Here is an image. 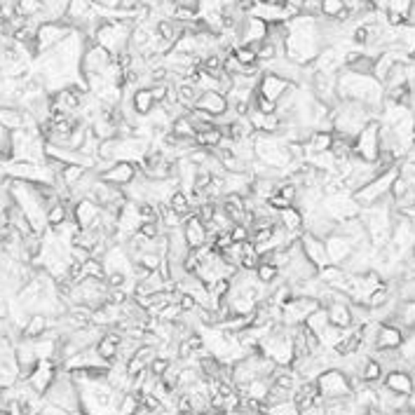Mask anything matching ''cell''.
I'll return each instance as SVG.
<instances>
[{"instance_id": "8fae6325", "label": "cell", "mask_w": 415, "mask_h": 415, "mask_svg": "<svg viewBox=\"0 0 415 415\" xmlns=\"http://www.w3.org/2000/svg\"><path fill=\"white\" fill-rule=\"evenodd\" d=\"M136 176H139V165H134V162H113L106 172L98 174V179L115 188H127Z\"/></svg>"}, {"instance_id": "f6af8a7d", "label": "cell", "mask_w": 415, "mask_h": 415, "mask_svg": "<svg viewBox=\"0 0 415 415\" xmlns=\"http://www.w3.org/2000/svg\"><path fill=\"white\" fill-rule=\"evenodd\" d=\"M169 364H172V362H167V359H162V357H155L151 362V366H148V371H151L155 378H162L167 373Z\"/></svg>"}, {"instance_id": "8d00e7d4", "label": "cell", "mask_w": 415, "mask_h": 415, "mask_svg": "<svg viewBox=\"0 0 415 415\" xmlns=\"http://www.w3.org/2000/svg\"><path fill=\"white\" fill-rule=\"evenodd\" d=\"M169 132L176 134V136H183V139H195V129H193V124H190V120H188V113H183V115L174 117L172 127H169Z\"/></svg>"}, {"instance_id": "f5cc1de1", "label": "cell", "mask_w": 415, "mask_h": 415, "mask_svg": "<svg viewBox=\"0 0 415 415\" xmlns=\"http://www.w3.org/2000/svg\"><path fill=\"white\" fill-rule=\"evenodd\" d=\"M411 5H415V0H411Z\"/></svg>"}, {"instance_id": "d590c367", "label": "cell", "mask_w": 415, "mask_h": 415, "mask_svg": "<svg viewBox=\"0 0 415 415\" xmlns=\"http://www.w3.org/2000/svg\"><path fill=\"white\" fill-rule=\"evenodd\" d=\"M256 279L260 281V284H265V286H272V284H277L279 281V270L274 267L272 263H263L260 260V265L256 267Z\"/></svg>"}, {"instance_id": "ab89813d", "label": "cell", "mask_w": 415, "mask_h": 415, "mask_svg": "<svg viewBox=\"0 0 415 415\" xmlns=\"http://www.w3.org/2000/svg\"><path fill=\"white\" fill-rule=\"evenodd\" d=\"M251 103H253V110L265 113V115H272V113L277 110V103H272L270 98L256 94V91H253V96H251Z\"/></svg>"}, {"instance_id": "7dc6e473", "label": "cell", "mask_w": 415, "mask_h": 415, "mask_svg": "<svg viewBox=\"0 0 415 415\" xmlns=\"http://www.w3.org/2000/svg\"><path fill=\"white\" fill-rule=\"evenodd\" d=\"M98 7H103V10H117L120 0H94Z\"/></svg>"}, {"instance_id": "816d5d0a", "label": "cell", "mask_w": 415, "mask_h": 415, "mask_svg": "<svg viewBox=\"0 0 415 415\" xmlns=\"http://www.w3.org/2000/svg\"><path fill=\"white\" fill-rule=\"evenodd\" d=\"M413 146H415V132H413Z\"/></svg>"}, {"instance_id": "603a6c76", "label": "cell", "mask_w": 415, "mask_h": 415, "mask_svg": "<svg viewBox=\"0 0 415 415\" xmlns=\"http://www.w3.org/2000/svg\"><path fill=\"white\" fill-rule=\"evenodd\" d=\"M277 223L288 232V235H302V232H305V228H302V214H300V209H295V207L281 209L277 214Z\"/></svg>"}, {"instance_id": "c3c4849f", "label": "cell", "mask_w": 415, "mask_h": 415, "mask_svg": "<svg viewBox=\"0 0 415 415\" xmlns=\"http://www.w3.org/2000/svg\"><path fill=\"white\" fill-rule=\"evenodd\" d=\"M172 5L174 7H195V10H197L200 0H172Z\"/></svg>"}, {"instance_id": "1f68e13d", "label": "cell", "mask_w": 415, "mask_h": 415, "mask_svg": "<svg viewBox=\"0 0 415 415\" xmlns=\"http://www.w3.org/2000/svg\"><path fill=\"white\" fill-rule=\"evenodd\" d=\"M89 169L87 167H82V165H66L63 167V172L59 174V183L63 188H73V186H77L82 179H84V174H87Z\"/></svg>"}, {"instance_id": "4dcf8cb0", "label": "cell", "mask_w": 415, "mask_h": 415, "mask_svg": "<svg viewBox=\"0 0 415 415\" xmlns=\"http://www.w3.org/2000/svg\"><path fill=\"white\" fill-rule=\"evenodd\" d=\"M70 214H73V204L56 202L54 207H49V209H47V214H45L47 228H56V225H61L63 221H68Z\"/></svg>"}, {"instance_id": "cb8c5ba5", "label": "cell", "mask_w": 415, "mask_h": 415, "mask_svg": "<svg viewBox=\"0 0 415 415\" xmlns=\"http://www.w3.org/2000/svg\"><path fill=\"white\" fill-rule=\"evenodd\" d=\"M0 124L10 132H17L26 127V110L19 106H0Z\"/></svg>"}, {"instance_id": "9a60e30c", "label": "cell", "mask_w": 415, "mask_h": 415, "mask_svg": "<svg viewBox=\"0 0 415 415\" xmlns=\"http://www.w3.org/2000/svg\"><path fill=\"white\" fill-rule=\"evenodd\" d=\"M181 230H183V237H186V244H188L190 251H195V249H200V246L209 244L207 228H204V223L195 214L188 216L186 221H183Z\"/></svg>"}, {"instance_id": "52a82bcc", "label": "cell", "mask_w": 415, "mask_h": 415, "mask_svg": "<svg viewBox=\"0 0 415 415\" xmlns=\"http://www.w3.org/2000/svg\"><path fill=\"white\" fill-rule=\"evenodd\" d=\"M75 33V28L68 24L66 19L61 21H47V24L38 26V35H35V45H38V54L49 52L63 40H68Z\"/></svg>"}, {"instance_id": "b9f144b4", "label": "cell", "mask_w": 415, "mask_h": 415, "mask_svg": "<svg viewBox=\"0 0 415 415\" xmlns=\"http://www.w3.org/2000/svg\"><path fill=\"white\" fill-rule=\"evenodd\" d=\"M230 237H232V242H237V244L251 242V228H249V225L235 223V225L230 228Z\"/></svg>"}, {"instance_id": "9c48e42d", "label": "cell", "mask_w": 415, "mask_h": 415, "mask_svg": "<svg viewBox=\"0 0 415 415\" xmlns=\"http://www.w3.org/2000/svg\"><path fill=\"white\" fill-rule=\"evenodd\" d=\"M110 63H113V54L108 49H103L101 45H96V42H87L82 52V59H80L82 80H87L91 75H101Z\"/></svg>"}, {"instance_id": "d6986e66", "label": "cell", "mask_w": 415, "mask_h": 415, "mask_svg": "<svg viewBox=\"0 0 415 415\" xmlns=\"http://www.w3.org/2000/svg\"><path fill=\"white\" fill-rule=\"evenodd\" d=\"M404 345V331L392 324H380L378 338H376V350H399Z\"/></svg>"}, {"instance_id": "4fadbf2b", "label": "cell", "mask_w": 415, "mask_h": 415, "mask_svg": "<svg viewBox=\"0 0 415 415\" xmlns=\"http://www.w3.org/2000/svg\"><path fill=\"white\" fill-rule=\"evenodd\" d=\"M56 373H59V366H56L54 362H38V366L33 369V373L26 378V383H28V387H31L35 394L45 397V392L49 390V385L54 383Z\"/></svg>"}, {"instance_id": "d6a6232c", "label": "cell", "mask_w": 415, "mask_h": 415, "mask_svg": "<svg viewBox=\"0 0 415 415\" xmlns=\"http://www.w3.org/2000/svg\"><path fill=\"white\" fill-rule=\"evenodd\" d=\"M305 326H307L309 331H312L314 336H319L321 331L328 326V312H326V307H321V305L317 307L314 312L305 319Z\"/></svg>"}, {"instance_id": "ac0fdd59", "label": "cell", "mask_w": 415, "mask_h": 415, "mask_svg": "<svg viewBox=\"0 0 415 415\" xmlns=\"http://www.w3.org/2000/svg\"><path fill=\"white\" fill-rule=\"evenodd\" d=\"M195 108L209 113L211 117H221L228 113V98H225V94H221V91H202Z\"/></svg>"}, {"instance_id": "7c38bea8", "label": "cell", "mask_w": 415, "mask_h": 415, "mask_svg": "<svg viewBox=\"0 0 415 415\" xmlns=\"http://www.w3.org/2000/svg\"><path fill=\"white\" fill-rule=\"evenodd\" d=\"M300 249H302V253H305V258L309 260V263L317 267V272L324 270L326 265H331L324 239L309 235V232H302L300 235Z\"/></svg>"}, {"instance_id": "5bb4252c", "label": "cell", "mask_w": 415, "mask_h": 415, "mask_svg": "<svg viewBox=\"0 0 415 415\" xmlns=\"http://www.w3.org/2000/svg\"><path fill=\"white\" fill-rule=\"evenodd\" d=\"M288 87H291V82H286L284 77H279V75H274V73H267V70H260L256 94L270 98L272 103H277L279 98L284 96V91Z\"/></svg>"}, {"instance_id": "681fc988", "label": "cell", "mask_w": 415, "mask_h": 415, "mask_svg": "<svg viewBox=\"0 0 415 415\" xmlns=\"http://www.w3.org/2000/svg\"><path fill=\"white\" fill-rule=\"evenodd\" d=\"M406 408H408L411 413H415V390L406 397Z\"/></svg>"}, {"instance_id": "30bf717a", "label": "cell", "mask_w": 415, "mask_h": 415, "mask_svg": "<svg viewBox=\"0 0 415 415\" xmlns=\"http://www.w3.org/2000/svg\"><path fill=\"white\" fill-rule=\"evenodd\" d=\"M317 307H319V302H317L314 298L293 295V298L288 300L286 305H281V324L288 326V328L300 326V324H305V319L314 312Z\"/></svg>"}, {"instance_id": "6da1fadb", "label": "cell", "mask_w": 415, "mask_h": 415, "mask_svg": "<svg viewBox=\"0 0 415 415\" xmlns=\"http://www.w3.org/2000/svg\"><path fill=\"white\" fill-rule=\"evenodd\" d=\"M286 42H284V56L295 61L298 66H307L317 59V54L324 49V40L317 26V17L298 14V17L286 21Z\"/></svg>"}, {"instance_id": "277c9868", "label": "cell", "mask_w": 415, "mask_h": 415, "mask_svg": "<svg viewBox=\"0 0 415 415\" xmlns=\"http://www.w3.org/2000/svg\"><path fill=\"white\" fill-rule=\"evenodd\" d=\"M397 176H399V165L392 167V169H387V172H383V174H378L376 179L369 181L366 186L355 190L352 197H355V202L359 204V209H366V207H371V204H376L380 200H385V197H390L392 183H394Z\"/></svg>"}, {"instance_id": "44dd1931", "label": "cell", "mask_w": 415, "mask_h": 415, "mask_svg": "<svg viewBox=\"0 0 415 415\" xmlns=\"http://www.w3.org/2000/svg\"><path fill=\"white\" fill-rule=\"evenodd\" d=\"M129 106H132L134 115L143 120V117L151 115V110H153L158 103L153 101L151 89H148V87H136V89H134L132 94H129Z\"/></svg>"}, {"instance_id": "bcb514c9", "label": "cell", "mask_w": 415, "mask_h": 415, "mask_svg": "<svg viewBox=\"0 0 415 415\" xmlns=\"http://www.w3.org/2000/svg\"><path fill=\"white\" fill-rule=\"evenodd\" d=\"M387 10L397 12V14H401V17L406 19L408 10H411V0H387Z\"/></svg>"}, {"instance_id": "ffe728a7", "label": "cell", "mask_w": 415, "mask_h": 415, "mask_svg": "<svg viewBox=\"0 0 415 415\" xmlns=\"http://www.w3.org/2000/svg\"><path fill=\"white\" fill-rule=\"evenodd\" d=\"M98 214H101V209H98L91 200L84 197V200H77L73 204V214H70V218H73L82 230V228H89V225L98 218Z\"/></svg>"}, {"instance_id": "f907efd6", "label": "cell", "mask_w": 415, "mask_h": 415, "mask_svg": "<svg viewBox=\"0 0 415 415\" xmlns=\"http://www.w3.org/2000/svg\"><path fill=\"white\" fill-rule=\"evenodd\" d=\"M364 415H390V413H385V411H380V408L376 406V408H369V411H366Z\"/></svg>"}, {"instance_id": "f546056e", "label": "cell", "mask_w": 415, "mask_h": 415, "mask_svg": "<svg viewBox=\"0 0 415 415\" xmlns=\"http://www.w3.org/2000/svg\"><path fill=\"white\" fill-rule=\"evenodd\" d=\"M333 146V132H312L305 143V155L309 153H328Z\"/></svg>"}, {"instance_id": "2e32d148", "label": "cell", "mask_w": 415, "mask_h": 415, "mask_svg": "<svg viewBox=\"0 0 415 415\" xmlns=\"http://www.w3.org/2000/svg\"><path fill=\"white\" fill-rule=\"evenodd\" d=\"M324 244H326L331 265H343L352 256V251H355V244L350 239H345L343 235H336V232L328 239H324Z\"/></svg>"}, {"instance_id": "3957f363", "label": "cell", "mask_w": 415, "mask_h": 415, "mask_svg": "<svg viewBox=\"0 0 415 415\" xmlns=\"http://www.w3.org/2000/svg\"><path fill=\"white\" fill-rule=\"evenodd\" d=\"M253 153H256L258 162H263L267 169H274V172H284L288 165H293L286 141L277 134H253Z\"/></svg>"}, {"instance_id": "e575fe53", "label": "cell", "mask_w": 415, "mask_h": 415, "mask_svg": "<svg viewBox=\"0 0 415 415\" xmlns=\"http://www.w3.org/2000/svg\"><path fill=\"white\" fill-rule=\"evenodd\" d=\"M343 333H345L343 328H338V326H333V324H328V326L324 328L321 333L317 336V338H319V345H321V347H326V350H336V347H338V343H340Z\"/></svg>"}, {"instance_id": "5b68a950", "label": "cell", "mask_w": 415, "mask_h": 415, "mask_svg": "<svg viewBox=\"0 0 415 415\" xmlns=\"http://www.w3.org/2000/svg\"><path fill=\"white\" fill-rule=\"evenodd\" d=\"M317 390H319L321 401H338L352 397L350 378L340 369H328L317 378Z\"/></svg>"}, {"instance_id": "ba28073f", "label": "cell", "mask_w": 415, "mask_h": 415, "mask_svg": "<svg viewBox=\"0 0 415 415\" xmlns=\"http://www.w3.org/2000/svg\"><path fill=\"white\" fill-rule=\"evenodd\" d=\"M321 211L326 214L328 218H333L336 223L340 221H347V218H355L359 216V204L355 202V197L352 193H333V195H324L321 200Z\"/></svg>"}, {"instance_id": "7402d4cb", "label": "cell", "mask_w": 415, "mask_h": 415, "mask_svg": "<svg viewBox=\"0 0 415 415\" xmlns=\"http://www.w3.org/2000/svg\"><path fill=\"white\" fill-rule=\"evenodd\" d=\"M383 385H385L390 392H394V394H404V397H408V394H411V392L415 390V387H413V380H411V376H408L406 371L385 373Z\"/></svg>"}, {"instance_id": "f35d334b", "label": "cell", "mask_w": 415, "mask_h": 415, "mask_svg": "<svg viewBox=\"0 0 415 415\" xmlns=\"http://www.w3.org/2000/svg\"><path fill=\"white\" fill-rule=\"evenodd\" d=\"M0 160L5 162H12V132L5 129L3 124H0Z\"/></svg>"}, {"instance_id": "7a4b0ae2", "label": "cell", "mask_w": 415, "mask_h": 415, "mask_svg": "<svg viewBox=\"0 0 415 415\" xmlns=\"http://www.w3.org/2000/svg\"><path fill=\"white\" fill-rule=\"evenodd\" d=\"M45 404L54 406V408H61L63 413L68 415H80V390H77L75 380L70 378L68 371L59 369L56 373L54 383L49 385V390L45 392Z\"/></svg>"}, {"instance_id": "ee69618b", "label": "cell", "mask_w": 415, "mask_h": 415, "mask_svg": "<svg viewBox=\"0 0 415 415\" xmlns=\"http://www.w3.org/2000/svg\"><path fill=\"white\" fill-rule=\"evenodd\" d=\"M408 190H411V183H408L406 179H401V176H397L392 183V190H390V197L392 200H399L401 195H406Z\"/></svg>"}, {"instance_id": "e0dca14e", "label": "cell", "mask_w": 415, "mask_h": 415, "mask_svg": "<svg viewBox=\"0 0 415 415\" xmlns=\"http://www.w3.org/2000/svg\"><path fill=\"white\" fill-rule=\"evenodd\" d=\"M122 340H124V336L120 333V331L110 328V331H106L101 338H98V343L94 345V347H96L98 357H101L103 362L113 364L117 359V352H120V345H122Z\"/></svg>"}, {"instance_id": "8992f818", "label": "cell", "mask_w": 415, "mask_h": 415, "mask_svg": "<svg viewBox=\"0 0 415 415\" xmlns=\"http://www.w3.org/2000/svg\"><path fill=\"white\" fill-rule=\"evenodd\" d=\"M378 132H380V122H378V117H376V120H371V122L357 134L355 141H352V158H359V160H364V162H378V158H380V139H378Z\"/></svg>"}, {"instance_id": "836d02e7", "label": "cell", "mask_w": 415, "mask_h": 415, "mask_svg": "<svg viewBox=\"0 0 415 415\" xmlns=\"http://www.w3.org/2000/svg\"><path fill=\"white\" fill-rule=\"evenodd\" d=\"M232 54H235V59L242 63L244 68H260L256 49H253L251 45H237L235 49H232Z\"/></svg>"}, {"instance_id": "60d3db41", "label": "cell", "mask_w": 415, "mask_h": 415, "mask_svg": "<svg viewBox=\"0 0 415 415\" xmlns=\"http://www.w3.org/2000/svg\"><path fill=\"white\" fill-rule=\"evenodd\" d=\"M162 258H165V256H160V253H141V256L134 260V263H141L148 272H158Z\"/></svg>"}, {"instance_id": "f1b7e54d", "label": "cell", "mask_w": 415, "mask_h": 415, "mask_svg": "<svg viewBox=\"0 0 415 415\" xmlns=\"http://www.w3.org/2000/svg\"><path fill=\"white\" fill-rule=\"evenodd\" d=\"M359 378H362L364 385L378 387V385H383L385 371L380 369V364H378L373 357H366V362H364V366H362V373H359Z\"/></svg>"}, {"instance_id": "74e56055", "label": "cell", "mask_w": 415, "mask_h": 415, "mask_svg": "<svg viewBox=\"0 0 415 415\" xmlns=\"http://www.w3.org/2000/svg\"><path fill=\"white\" fill-rule=\"evenodd\" d=\"M265 413L267 415H300V408L293 404V399H288V401H281V404L265 406Z\"/></svg>"}, {"instance_id": "4316f807", "label": "cell", "mask_w": 415, "mask_h": 415, "mask_svg": "<svg viewBox=\"0 0 415 415\" xmlns=\"http://www.w3.org/2000/svg\"><path fill=\"white\" fill-rule=\"evenodd\" d=\"M176 96H179V106L183 110H193L197 98H200V89H197L193 82L181 80V82H176Z\"/></svg>"}, {"instance_id": "7bdbcfd3", "label": "cell", "mask_w": 415, "mask_h": 415, "mask_svg": "<svg viewBox=\"0 0 415 415\" xmlns=\"http://www.w3.org/2000/svg\"><path fill=\"white\" fill-rule=\"evenodd\" d=\"M181 314H183V312H181V307L176 305V302H169V305H167V307H162L160 312L155 314V317H158L160 321H169V324H174L176 319H179Z\"/></svg>"}, {"instance_id": "83f0119b", "label": "cell", "mask_w": 415, "mask_h": 415, "mask_svg": "<svg viewBox=\"0 0 415 415\" xmlns=\"http://www.w3.org/2000/svg\"><path fill=\"white\" fill-rule=\"evenodd\" d=\"M321 17L345 24V21L352 19V12L345 7V0H321Z\"/></svg>"}, {"instance_id": "d4e9b609", "label": "cell", "mask_w": 415, "mask_h": 415, "mask_svg": "<svg viewBox=\"0 0 415 415\" xmlns=\"http://www.w3.org/2000/svg\"><path fill=\"white\" fill-rule=\"evenodd\" d=\"M328 312V324H333V326L347 331L352 328L355 324H352V312H350V302H331L326 307Z\"/></svg>"}, {"instance_id": "484cf974", "label": "cell", "mask_w": 415, "mask_h": 415, "mask_svg": "<svg viewBox=\"0 0 415 415\" xmlns=\"http://www.w3.org/2000/svg\"><path fill=\"white\" fill-rule=\"evenodd\" d=\"M49 331V317L47 314H31L28 317V321L24 324V328H21V338H26V340H38Z\"/></svg>"}]
</instances>
